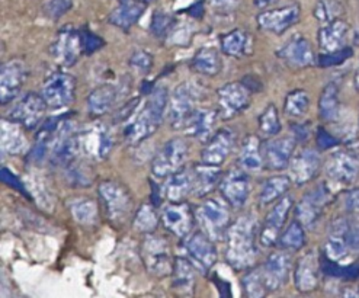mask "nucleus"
I'll return each instance as SVG.
<instances>
[{"mask_svg":"<svg viewBox=\"0 0 359 298\" xmlns=\"http://www.w3.org/2000/svg\"><path fill=\"white\" fill-rule=\"evenodd\" d=\"M257 224L252 215L238 217L226 234V261L234 271H249L257 261Z\"/></svg>","mask_w":359,"mask_h":298,"instance_id":"nucleus-1","label":"nucleus"},{"mask_svg":"<svg viewBox=\"0 0 359 298\" xmlns=\"http://www.w3.org/2000/svg\"><path fill=\"white\" fill-rule=\"evenodd\" d=\"M170 93L165 86L156 88L144 107L133 115L124 128V138L130 144H140L153 135L168 114Z\"/></svg>","mask_w":359,"mask_h":298,"instance_id":"nucleus-2","label":"nucleus"},{"mask_svg":"<svg viewBox=\"0 0 359 298\" xmlns=\"http://www.w3.org/2000/svg\"><path fill=\"white\" fill-rule=\"evenodd\" d=\"M97 194L109 223L114 227H123L131 218L134 210V200L130 191L116 181H104L99 184Z\"/></svg>","mask_w":359,"mask_h":298,"instance_id":"nucleus-3","label":"nucleus"},{"mask_svg":"<svg viewBox=\"0 0 359 298\" xmlns=\"http://www.w3.org/2000/svg\"><path fill=\"white\" fill-rule=\"evenodd\" d=\"M142 257L149 273L157 278L172 275L175 257L172 256L170 245L163 236L154 233L144 234L142 243Z\"/></svg>","mask_w":359,"mask_h":298,"instance_id":"nucleus-4","label":"nucleus"},{"mask_svg":"<svg viewBox=\"0 0 359 298\" xmlns=\"http://www.w3.org/2000/svg\"><path fill=\"white\" fill-rule=\"evenodd\" d=\"M196 218L212 241H224L229 227L231 226V215L229 204L222 198H207L196 211Z\"/></svg>","mask_w":359,"mask_h":298,"instance_id":"nucleus-5","label":"nucleus"},{"mask_svg":"<svg viewBox=\"0 0 359 298\" xmlns=\"http://www.w3.org/2000/svg\"><path fill=\"white\" fill-rule=\"evenodd\" d=\"M198 89L195 85L185 82L177 85L169 99L168 107V119L172 128H185L187 123L192 114L196 111V101H198Z\"/></svg>","mask_w":359,"mask_h":298,"instance_id":"nucleus-6","label":"nucleus"},{"mask_svg":"<svg viewBox=\"0 0 359 298\" xmlns=\"http://www.w3.org/2000/svg\"><path fill=\"white\" fill-rule=\"evenodd\" d=\"M189 146L188 142L182 137L170 138L163 144L154 156L151 163V172L156 177L165 179L177 169H181L188 158Z\"/></svg>","mask_w":359,"mask_h":298,"instance_id":"nucleus-7","label":"nucleus"},{"mask_svg":"<svg viewBox=\"0 0 359 298\" xmlns=\"http://www.w3.org/2000/svg\"><path fill=\"white\" fill-rule=\"evenodd\" d=\"M185 256L203 273L210 272L218 259V252L212 238L203 230L192 231L184 238Z\"/></svg>","mask_w":359,"mask_h":298,"instance_id":"nucleus-8","label":"nucleus"},{"mask_svg":"<svg viewBox=\"0 0 359 298\" xmlns=\"http://www.w3.org/2000/svg\"><path fill=\"white\" fill-rule=\"evenodd\" d=\"M41 95L50 108H66L76 97V79L69 73L55 72L43 83Z\"/></svg>","mask_w":359,"mask_h":298,"instance_id":"nucleus-9","label":"nucleus"},{"mask_svg":"<svg viewBox=\"0 0 359 298\" xmlns=\"http://www.w3.org/2000/svg\"><path fill=\"white\" fill-rule=\"evenodd\" d=\"M48 105L41 93H27L13 105L9 119L21 124L28 131L41 127Z\"/></svg>","mask_w":359,"mask_h":298,"instance_id":"nucleus-10","label":"nucleus"},{"mask_svg":"<svg viewBox=\"0 0 359 298\" xmlns=\"http://www.w3.org/2000/svg\"><path fill=\"white\" fill-rule=\"evenodd\" d=\"M83 53L82 32L72 27L60 29L51 44V57L63 67H73Z\"/></svg>","mask_w":359,"mask_h":298,"instance_id":"nucleus-11","label":"nucleus"},{"mask_svg":"<svg viewBox=\"0 0 359 298\" xmlns=\"http://www.w3.org/2000/svg\"><path fill=\"white\" fill-rule=\"evenodd\" d=\"M294 201L290 195H284L281 200L276 201L265 217L264 226L259 233V242L264 248H272L278 243V238L281 236L290 211L292 210Z\"/></svg>","mask_w":359,"mask_h":298,"instance_id":"nucleus-12","label":"nucleus"},{"mask_svg":"<svg viewBox=\"0 0 359 298\" xmlns=\"http://www.w3.org/2000/svg\"><path fill=\"white\" fill-rule=\"evenodd\" d=\"M161 218L163 226L182 241L194 230L195 214L191 205L185 201H169L163 205Z\"/></svg>","mask_w":359,"mask_h":298,"instance_id":"nucleus-13","label":"nucleus"},{"mask_svg":"<svg viewBox=\"0 0 359 298\" xmlns=\"http://www.w3.org/2000/svg\"><path fill=\"white\" fill-rule=\"evenodd\" d=\"M291 269H292V259L288 250L281 249V250L272 252L266 257L265 264L261 266L266 291L273 292V291H278L279 288H283L288 281Z\"/></svg>","mask_w":359,"mask_h":298,"instance_id":"nucleus-14","label":"nucleus"},{"mask_svg":"<svg viewBox=\"0 0 359 298\" xmlns=\"http://www.w3.org/2000/svg\"><path fill=\"white\" fill-rule=\"evenodd\" d=\"M28 79V66L21 58H12L0 70V99L2 105L12 102Z\"/></svg>","mask_w":359,"mask_h":298,"instance_id":"nucleus-15","label":"nucleus"},{"mask_svg":"<svg viewBox=\"0 0 359 298\" xmlns=\"http://www.w3.org/2000/svg\"><path fill=\"white\" fill-rule=\"evenodd\" d=\"M297 138L292 135L271 137L262 143V156L265 168L269 170H284L290 166L295 153Z\"/></svg>","mask_w":359,"mask_h":298,"instance_id":"nucleus-16","label":"nucleus"},{"mask_svg":"<svg viewBox=\"0 0 359 298\" xmlns=\"http://www.w3.org/2000/svg\"><path fill=\"white\" fill-rule=\"evenodd\" d=\"M250 105V89L246 83L231 82L218 89V108L224 119L243 114Z\"/></svg>","mask_w":359,"mask_h":298,"instance_id":"nucleus-17","label":"nucleus"},{"mask_svg":"<svg viewBox=\"0 0 359 298\" xmlns=\"http://www.w3.org/2000/svg\"><path fill=\"white\" fill-rule=\"evenodd\" d=\"M329 203L330 189L325 184H320L313 191L306 194L303 200L297 204V220H300L304 227H313L318 222V218H320L323 210Z\"/></svg>","mask_w":359,"mask_h":298,"instance_id":"nucleus-18","label":"nucleus"},{"mask_svg":"<svg viewBox=\"0 0 359 298\" xmlns=\"http://www.w3.org/2000/svg\"><path fill=\"white\" fill-rule=\"evenodd\" d=\"M300 6L290 5L278 9H265L257 15V25L264 32L283 35L300 21Z\"/></svg>","mask_w":359,"mask_h":298,"instance_id":"nucleus-19","label":"nucleus"},{"mask_svg":"<svg viewBox=\"0 0 359 298\" xmlns=\"http://www.w3.org/2000/svg\"><path fill=\"white\" fill-rule=\"evenodd\" d=\"M236 146V134L231 128H220L205 142L201 151V162L212 166H222Z\"/></svg>","mask_w":359,"mask_h":298,"instance_id":"nucleus-20","label":"nucleus"},{"mask_svg":"<svg viewBox=\"0 0 359 298\" xmlns=\"http://www.w3.org/2000/svg\"><path fill=\"white\" fill-rule=\"evenodd\" d=\"M220 192L223 200L231 207V208H242L250 195V182L248 172L241 169L230 170L220 184Z\"/></svg>","mask_w":359,"mask_h":298,"instance_id":"nucleus-21","label":"nucleus"},{"mask_svg":"<svg viewBox=\"0 0 359 298\" xmlns=\"http://www.w3.org/2000/svg\"><path fill=\"white\" fill-rule=\"evenodd\" d=\"M326 175L333 182L352 185L359 177V158L351 151L339 150L327 161Z\"/></svg>","mask_w":359,"mask_h":298,"instance_id":"nucleus-22","label":"nucleus"},{"mask_svg":"<svg viewBox=\"0 0 359 298\" xmlns=\"http://www.w3.org/2000/svg\"><path fill=\"white\" fill-rule=\"evenodd\" d=\"M276 55L285 65L295 69L311 67L317 63V57L307 38L303 35H294L290 41L276 51Z\"/></svg>","mask_w":359,"mask_h":298,"instance_id":"nucleus-23","label":"nucleus"},{"mask_svg":"<svg viewBox=\"0 0 359 298\" xmlns=\"http://www.w3.org/2000/svg\"><path fill=\"white\" fill-rule=\"evenodd\" d=\"M322 158L317 150L314 149H302L300 151L294 153L290 162V176L292 182L298 187L306 185L313 181L316 175L320 170Z\"/></svg>","mask_w":359,"mask_h":298,"instance_id":"nucleus-24","label":"nucleus"},{"mask_svg":"<svg viewBox=\"0 0 359 298\" xmlns=\"http://www.w3.org/2000/svg\"><path fill=\"white\" fill-rule=\"evenodd\" d=\"M320 281V264L314 250L304 253L294 268V284L300 292H311Z\"/></svg>","mask_w":359,"mask_h":298,"instance_id":"nucleus-25","label":"nucleus"},{"mask_svg":"<svg viewBox=\"0 0 359 298\" xmlns=\"http://www.w3.org/2000/svg\"><path fill=\"white\" fill-rule=\"evenodd\" d=\"M352 34V28L344 19L337 18L334 21L322 25L318 31V47L323 53H333L348 47V41Z\"/></svg>","mask_w":359,"mask_h":298,"instance_id":"nucleus-26","label":"nucleus"},{"mask_svg":"<svg viewBox=\"0 0 359 298\" xmlns=\"http://www.w3.org/2000/svg\"><path fill=\"white\" fill-rule=\"evenodd\" d=\"M144 0H118L116 8L109 13L108 22L119 29L128 31L146 12Z\"/></svg>","mask_w":359,"mask_h":298,"instance_id":"nucleus-27","label":"nucleus"},{"mask_svg":"<svg viewBox=\"0 0 359 298\" xmlns=\"http://www.w3.org/2000/svg\"><path fill=\"white\" fill-rule=\"evenodd\" d=\"M81 143L82 150L95 158H105L114 147L112 137L104 126H96L81 133Z\"/></svg>","mask_w":359,"mask_h":298,"instance_id":"nucleus-28","label":"nucleus"},{"mask_svg":"<svg viewBox=\"0 0 359 298\" xmlns=\"http://www.w3.org/2000/svg\"><path fill=\"white\" fill-rule=\"evenodd\" d=\"M165 196L169 201H184L187 196L194 194L192 168H181L166 177L163 185Z\"/></svg>","mask_w":359,"mask_h":298,"instance_id":"nucleus-29","label":"nucleus"},{"mask_svg":"<svg viewBox=\"0 0 359 298\" xmlns=\"http://www.w3.org/2000/svg\"><path fill=\"white\" fill-rule=\"evenodd\" d=\"M351 224L346 220H336L329 231L326 242V255L330 261L339 262L348 256L351 248L348 243V233Z\"/></svg>","mask_w":359,"mask_h":298,"instance_id":"nucleus-30","label":"nucleus"},{"mask_svg":"<svg viewBox=\"0 0 359 298\" xmlns=\"http://www.w3.org/2000/svg\"><path fill=\"white\" fill-rule=\"evenodd\" d=\"M194 176V194L195 196H205L212 192L218 184H222V169L220 166H212L207 163H199L192 166Z\"/></svg>","mask_w":359,"mask_h":298,"instance_id":"nucleus-31","label":"nucleus"},{"mask_svg":"<svg viewBox=\"0 0 359 298\" xmlns=\"http://www.w3.org/2000/svg\"><path fill=\"white\" fill-rule=\"evenodd\" d=\"M196 266L187 256L175 257V265L172 271V287L181 294H192L196 283Z\"/></svg>","mask_w":359,"mask_h":298,"instance_id":"nucleus-32","label":"nucleus"},{"mask_svg":"<svg viewBox=\"0 0 359 298\" xmlns=\"http://www.w3.org/2000/svg\"><path fill=\"white\" fill-rule=\"evenodd\" d=\"M238 166L248 173H259L264 168V156H262V143L256 135H248L241 153H238Z\"/></svg>","mask_w":359,"mask_h":298,"instance_id":"nucleus-33","label":"nucleus"},{"mask_svg":"<svg viewBox=\"0 0 359 298\" xmlns=\"http://www.w3.org/2000/svg\"><path fill=\"white\" fill-rule=\"evenodd\" d=\"M217 121V112L212 109L196 108V111L189 118L185 126V133L199 142H207L214 134V127Z\"/></svg>","mask_w":359,"mask_h":298,"instance_id":"nucleus-34","label":"nucleus"},{"mask_svg":"<svg viewBox=\"0 0 359 298\" xmlns=\"http://www.w3.org/2000/svg\"><path fill=\"white\" fill-rule=\"evenodd\" d=\"M2 150L11 156L24 154L28 150L24 127L13 119H2Z\"/></svg>","mask_w":359,"mask_h":298,"instance_id":"nucleus-35","label":"nucleus"},{"mask_svg":"<svg viewBox=\"0 0 359 298\" xmlns=\"http://www.w3.org/2000/svg\"><path fill=\"white\" fill-rule=\"evenodd\" d=\"M222 51L233 58H243L250 55L253 39L245 29H233L224 34L220 39Z\"/></svg>","mask_w":359,"mask_h":298,"instance_id":"nucleus-36","label":"nucleus"},{"mask_svg":"<svg viewBox=\"0 0 359 298\" xmlns=\"http://www.w3.org/2000/svg\"><path fill=\"white\" fill-rule=\"evenodd\" d=\"M191 67L198 74L214 77L223 69V60L220 51L214 47H203L196 51L191 60Z\"/></svg>","mask_w":359,"mask_h":298,"instance_id":"nucleus-37","label":"nucleus"},{"mask_svg":"<svg viewBox=\"0 0 359 298\" xmlns=\"http://www.w3.org/2000/svg\"><path fill=\"white\" fill-rule=\"evenodd\" d=\"M118 97L115 85H102L93 89L88 96V109L93 116H102L111 111Z\"/></svg>","mask_w":359,"mask_h":298,"instance_id":"nucleus-38","label":"nucleus"},{"mask_svg":"<svg viewBox=\"0 0 359 298\" xmlns=\"http://www.w3.org/2000/svg\"><path fill=\"white\" fill-rule=\"evenodd\" d=\"M291 176L287 175H275L269 177L264 184L261 194H259V204H261V207L273 205L288 192V189L291 188Z\"/></svg>","mask_w":359,"mask_h":298,"instance_id":"nucleus-39","label":"nucleus"},{"mask_svg":"<svg viewBox=\"0 0 359 298\" xmlns=\"http://www.w3.org/2000/svg\"><path fill=\"white\" fill-rule=\"evenodd\" d=\"M69 210L77 224L92 227L97 223L99 210L96 201L92 198H74L69 201Z\"/></svg>","mask_w":359,"mask_h":298,"instance_id":"nucleus-40","label":"nucleus"},{"mask_svg":"<svg viewBox=\"0 0 359 298\" xmlns=\"http://www.w3.org/2000/svg\"><path fill=\"white\" fill-rule=\"evenodd\" d=\"M318 114L326 123H333L341 115V102H339V88L330 82L322 90L318 99Z\"/></svg>","mask_w":359,"mask_h":298,"instance_id":"nucleus-41","label":"nucleus"},{"mask_svg":"<svg viewBox=\"0 0 359 298\" xmlns=\"http://www.w3.org/2000/svg\"><path fill=\"white\" fill-rule=\"evenodd\" d=\"M278 245L279 248L288 252L302 250L306 245V231L303 223L300 220L291 222L288 227L283 230L281 236H279Z\"/></svg>","mask_w":359,"mask_h":298,"instance_id":"nucleus-42","label":"nucleus"},{"mask_svg":"<svg viewBox=\"0 0 359 298\" xmlns=\"http://www.w3.org/2000/svg\"><path fill=\"white\" fill-rule=\"evenodd\" d=\"M162 218H158V214L154 208L153 204L150 203H144L138 207V210L134 214L133 218V226L138 233H143V234H149V233H154L158 222H161Z\"/></svg>","mask_w":359,"mask_h":298,"instance_id":"nucleus-43","label":"nucleus"},{"mask_svg":"<svg viewBox=\"0 0 359 298\" xmlns=\"http://www.w3.org/2000/svg\"><path fill=\"white\" fill-rule=\"evenodd\" d=\"M310 95L304 89H295L290 92L285 97V104H284V112L287 116L291 118H302L307 114L310 108Z\"/></svg>","mask_w":359,"mask_h":298,"instance_id":"nucleus-44","label":"nucleus"},{"mask_svg":"<svg viewBox=\"0 0 359 298\" xmlns=\"http://www.w3.org/2000/svg\"><path fill=\"white\" fill-rule=\"evenodd\" d=\"M257 127H259V131H261V134L265 135L266 138L275 137V135H278L279 133H281V130H283L281 119H279L278 109H276V107L273 104H269L262 111V114L259 115V118H257Z\"/></svg>","mask_w":359,"mask_h":298,"instance_id":"nucleus-45","label":"nucleus"},{"mask_svg":"<svg viewBox=\"0 0 359 298\" xmlns=\"http://www.w3.org/2000/svg\"><path fill=\"white\" fill-rule=\"evenodd\" d=\"M176 27V18L165 11H156L151 16L150 24V32L157 39L168 38Z\"/></svg>","mask_w":359,"mask_h":298,"instance_id":"nucleus-46","label":"nucleus"},{"mask_svg":"<svg viewBox=\"0 0 359 298\" xmlns=\"http://www.w3.org/2000/svg\"><path fill=\"white\" fill-rule=\"evenodd\" d=\"M344 13L342 4L339 0H318L314 8V16L322 25L329 24Z\"/></svg>","mask_w":359,"mask_h":298,"instance_id":"nucleus-47","label":"nucleus"},{"mask_svg":"<svg viewBox=\"0 0 359 298\" xmlns=\"http://www.w3.org/2000/svg\"><path fill=\"white\" fill-rule=\"evenodd\" d=\"M242 283H243V288H245L246 295L250 297V298L264 297L268 292L266 288H265V284H264L261 266L250 268L249 272L243 276Z\"/></svg>","mask_w":359,"mask_h":298,"instance_id":"nucleus-48","label":"nucleus"},{"mask_svg":"<svg viewBox=\"0 0 359 298\" xmlns=\"http://www.w3.org/2000/svg\"><path fill=\"white\" fill-rule=\"evenodd\" d=\"M66 170L69 173L70 182L74 184L76 187H89V185H92V181H93L92 170L83 162H77V158H76V161H73L72 163H69L66 166Z\"/></svg>","mask_w":359,"mask_h":298,"instance_id":"nucleus-49","label":"nucleus"},{"mask_svg":"<svg viewBox=\"0 0 359 298\" xmlns=\"http://www.w3.org/2000/svg\"><path fill=\"white\" fill-rule=\"evenodd\" d=\"M130 67L140 74L150 73L153 67V55L147 50H137L130 57Z\"/></svg>","mask_w":359,"mask_h":298,"instance_id":"nucleus-50","label":"nucleus"},{"mask_svg":"<svg viewBox=\"0 0 359 298\" xmlns=\"http://www.w3.org/2000/svg\"><path fill=\"white\" fill-rule=\"evenodd\" d=\"M353 54V50L351 47H346L344 50L333 51V53H323L317 58V63L320 67H333L345 63L348 58H351Z\"/></svg>","mask_w":359,"mask_h":298,"instance_id":"nucleus-51","label":"nucleus"},{"mask_svg":"<svg viewBox=\"0 0 359 298\" xmlns=\"http://www.w3.org/2000/svg\"><path fill=\"white\" fill-rule=\"evenodd\" d=\"M73 0H48L44 6V12L50 19H58L67 11H70Z\"/></svg>","mask_w":359,"mask_h":298,"instance_id":"nucleus-52","label":"nucleus"},{"mask_svg":"<svg viewBox=\"0 0 359 298\" xmlns=\"http://www.w3.org/2000/svg\"><path fill=\"white\" fill-rule=\"evenodd\" d=\"M81 32H82V43H83L85 54L90 55L104 47V39L101 36H97L95 32L89 29H82Z\"/></svg>","mask_w":359,"mask_h":298,"instance_id":"nucleus-53","label":"nucleus"},{"mask_svg":"<svg viewBox=\"0 0 359 298\" xmlns=\"http://www.w3.org/2000/svg\"><path fill=\"white\" fill-rule=\"evenodd\" d=\"M316 140H317V146H318V149H320V150H327V149L336 147L339 143H341L334 135H332L325 128H318Z\"/></svg>","mask_w":359,"mask_h":298,"instance_id":"nucleus-54","label":"nucleus"},{"mask_svg":"<svg viewBox=\"0 0 359 298\" xmlns=\"http://www.w3.org/2000/svg\"><path fill=\"white\" fill-rule=\"evenodd\" d=\"M344 204L348 212H358L359 211V188H352L345 192Z\"/></svg>","mask_w":359,"mask_h":298,"instance_id":"nucleus-55","label":"nucleus"},{"mask_svg":"<svg viewBox=\"0 0 359 298\" xmlns=\"http://www.w3.org/2000/svg\"><path fill=\"white\" fill-rule=\"evenodd\" d=\"M238 0H211V6L218 13H230L237 8Z\"/></svg>","mask_w":359,"mask_h":298,"instance_id":"nucleus-56","label":"nucleus"},{"mask_svg":"<svg viewBox=\"0 0 359 298\" xmlns=\"http://www.w3.org/2000/svg\"><path fill=\"white\" fill-rule=\"evenodd\" d=\"M348 243L351 249H359V224H353L349 227L348 233Z\"/></svg>","mask_w":359,"mask_h":298,"instance_id":"nucleus-57","label":"nucleus"},{"mask_svg":"<svg viewBox=\"0 0 359 298\" xmlns=\"http://www.w3.org/2000/svg\"><path fill=\"white\" fill-rule=\"evenodd\" d=\"M276 2H278V0H253L255 6L259 8V9H262V11L273 6Z\"/></svg>","mask_w":359,"mask_h":298,"instance_id":"nucleus-58","label":"nucleus"},{"mask_svg":"<svg viewBox=\"0 0 359 298\" xmlns=\"http://www.w3.org/2000/svg\"><path fill=\"white\" fill-rule=\"evenodd\" d=\"M355 88H356V90H359V66H358V70L355 73Z\"/></svg>","mask_w":359,"mask_h":298,"instance_id":"nucleus-59","label":"nucleus"},{"mask_svg":"<svg viewBox=\"0 0 359 298\" xmlns=\"http://www.w3.org/2000/svg\"><path fill=\"white\" fill-rule=\"evenodd\" d=\"M144 2H147V4H150V2H153V0H144Z\"/></svg>","mask_w":359,"mask_h":298,"instance_id":"nucleus-60","label":"nucleus"}]
</instances>
